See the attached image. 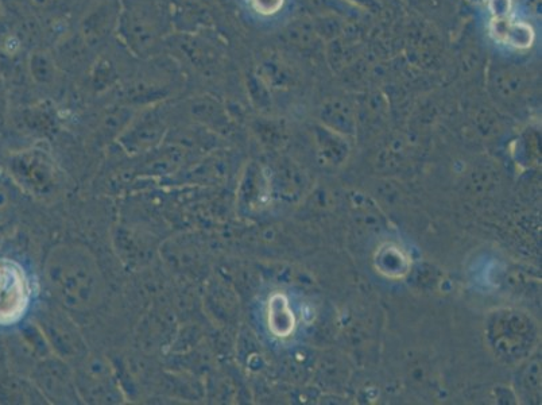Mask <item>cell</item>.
<instances>
[{"label":"cell","instance_id":"9c48e42d","mask_svg":"<svg viewBox=\"0 0 542 405\" xmlns=\"http://www.w3.org/2000/svg\"><path fill=\"white\" fill-rule=\"evenodd\" d=\"M254 9L259 14L271 15L276 14L278 10L284 5V0H251Z\"/></svg>","mask_w":542,"mask_h":405},{"label":"cell","instance_id":"7a4b0ae2","mask_svg":"<svg viewBox=\"0 0 542 405\" xmlns=\"http://www.w3.org/2000/svg\"><path fill=\"white\" fill-rule=\"evenodd\" d=\"M168 27V14L158 0H120L116 33L135 56L149 53Z\"/></svg>","mask_w":542,"mask_h":405},{"label":"cell","instance_id":"5b68a950","mask_svg":"<svg viewBox=\"0 0 542 405\" xmlns=\"http://www.w3.org/2000/svg\"><path fill=\"white\" fill-rule=\"evenodd\" d=\"M120 14V0H96L85 11L79 34L89 49L104 44L116 32Z\"/></svg>","mask_w":542,"mask_h":405},{"label":"cell","instance_id":"30bf717a","mask_svg":"<svg viewBox=\"0 0 542 405\" xmlns=\"http://www.w3.org/2000/svg\"><path fill=\"white\" fill-rule=\"evenodd\" d=\"M7 189L0 184V227L5 225L11 214L10 196Z\"/></svg>","mask_w":542,"mask_h":405},{"label":"cell","instance_id":"4fadbf2b","mask_svg":"<svg viewBox=\"0 0 542 405\" xmlns=\"http://www.w3.org/2000/svg\"><path fill=\"white\" fill-rule=\"evenodd\" d=\"M2 15H3V5H2V0H0V18H2Z\"/></svg>","mask_w":542,"mask_h":405},{"label":"cell","instance_id":"8992f818","mask_svg":"<svg viewBox=\"0 0 542 405\" xmlns=\"http://www.w3.org/2000/svg\"><path fill=\"white\" fill-rule=\"evenodd\" d=\"M58 64L53 54L37 49L30 53L27 69L34 83L38 86H53L58 77Z\"/></svg>","mask_w":542,"mask_h":405},{"label":"cell","instance_id":"3957f363","mask_svg":"<svg viewBox=\"0 0 542 405\" xmlns=\"http://www.w3.org/2000/svg\"><path fill=\"white\" fill-rule=\"evenodd\" d=\"M487 339L495 356L506 362H520L537 341L536 324L522 312L497 311L487 323Z\"/></svg>","mask_w":542,"mask_h":405},{"label":"cell","instance_id":"277c9868","mask_svg":"<svg viewBox=\"0 0 542 405\" xmlns=\"http://www.w3.org/2000/svg\"><path fill=\"white\" fill-rule=\"evenodd\" d=\"M29 279L17 262L0 260V324L18 322L30 304Z\"/></svg>","mask_w":542,"mask_h":405},{"label":"cell","instance_id":"ba28073f","mask_svg":"<svg viewBox=\"0 0 542 405\" xmlns=\"http://www.w3.org/2000/svg\"><path fill=\"white\" fill-rule=\"evenodd\" d=\"M89 76H91L92 87H94L96 91H100L114 86L116 81L119 80L120 71L111 57L102 54V56H99L95 63L92 64Z\"/></svg>","mask_w":542,"mask_h":405},{"label":"cell","instance_id":"52a82bcc","mask_svg":"<svg viewBox=\"0 0 542 405\" xmlns=\"http://www.w3.org/2000/svg\"><path fill=\"white\" fill-rule=\"evenodd\" d=\"M178 49L189 61L193 67L207 71L216 63V52L209 48L203 42L195 40V38H181L177 41Z\"/></svg>","mask_w":542,"mask_h":405},{"label":"cell","instance_id":"6da1fadb","mask_svg":"<svg viewBox=\"0 0 542 405\" xmlns=\"http://www.w3.org/2000/svg\"><path fill=\"white\" fill-rule=\"evenodd\" d=\"M44 275L50 292L68 310L91 311L103 302L106 281L94 254L85 246H54L46 257Z\"/></svg>","mask_w":542,"mask_h":405},{"label":"cell","instance_id":"8fae6325","mask_svg":"<svg viewBox=\"0 0 542 405\" xmlns=\"http://www.w3.org/2000/svg\"><path fill=\"white\" fill-rule=\"evenodd\" d=\"M7 111V95L6 87L3 84L2 77H0V125L5 121V115Z\"/></svg>","mask_w":542,"mask_h":405},{"label":"cell","instance_id":"7c38bea8","mask_svg":"<svg viewBox=\"0 0 542 405\" xmlns=\"http://www.w3.org/2000/svg\"><path fill=\"white\" fill-rule=\"evenodd\" d=\"M56 0H32L34 6L37 9H48V7L53 6Z\"/></svg>","mask_w":542,"mask_h":405}]
</instances>
